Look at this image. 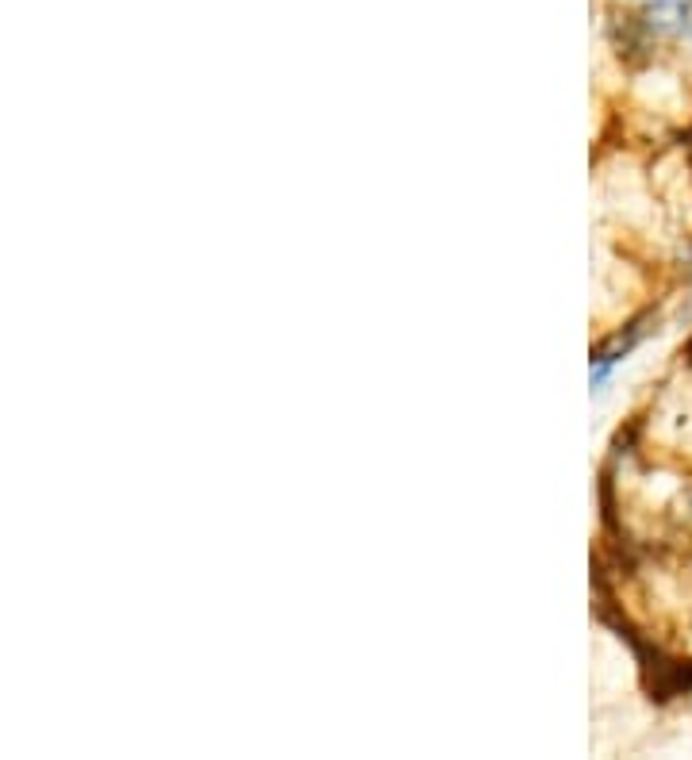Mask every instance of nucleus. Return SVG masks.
I'll use <instances>...</instances> for the list:
<instances>
[{
    "label": "nucleus",
    "instance_id": "obj_1",
    "mask_svg": "<svg viewBox=\"0 0 692 760\" xmlns=\"http://www.w3.org/2000/svg\"><path fill=\"white\" fill-rule=\"evenodd\" d=\"M646 334V323L639 320V323H631L628 331L623 334H615L612 342H608V346H600L596 354H593V388H600V384L608 381V373H612V365L620 362V357H628L631 349L639 346V338H643Z\"/></svg>",
    "mask_w": 692,
    "mask_h": 760
}]
</instances>
